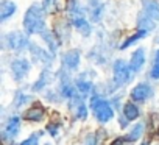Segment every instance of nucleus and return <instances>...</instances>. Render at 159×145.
Instances as JSON below:
<instances>
[{"label": "nucleus", "instance_id": "f257e3e1", "mask_svg": "<svg viewBox=\"0 0 159 145\" xmlns=\"http://www.w3.org/2000/svg\"><path fill=\"white\" fill-rule=\"evenodd\" d=\"M24 27L30 34H38L45 31V14L44 10L38 5H33L27 10L24 17Z\"/></svg>", "mask_w": 159, "mask_h": 145}, {"label": "nucleus", "instance_id": "f03ea898", "mask_svg": "<svg viewBox=\"0 0 159 145\" xmlns=\"http://www.w3.org/2000/svg\"><path fill=\"white\" fill-rule=\"evenodd\" d=\"M67 13L70 16V20L73 24V27L76 30H80L83 34H89L91 33V28H89V24L83 14V10L80 8L76 0H67Z\"/></svg>", "mask_w": 159, "mask_h": 145}, {"label": "nucleus", "instance_id": "7ed1b4c3", "mask_svg": "<svg viewBox=\"0 0 159 145\" xmlns=\"http://www.w3.org/2000/svg\"><path fill=\"white\" fill-rule=\"evenodd\" d=\"M92 108H94L95 117L100 122H108L114 116V109L109 106V103L105 102V100H102V98H98V97H94L92 98Z\"/></svg>", "mask_w": 159, "mask_h": 145}, {"label": "nucleus", "instance_id": "20e7f679", "mask_svg": "<svg viewBox=\"0 0 159 145\" xmlns=\"http://www.w3.org/2000/svg\"><path fill=\"white\" fill-rule=\"evenodd\" d=\"M129 70H131V67H129L125 61L117 59V61L114 62V81H116L117 86L126 84V83L131 80Z\"/></svg>", "mask_w": 159, "mask_h": 145}, {"label": "nucleus", "instance_id": "39448f33", "mask_svg": "<svg viewBox=\"0 0 159 145\" xmlns=\"http://www.w3.org/2000/svg\"><path fill=\"white\" fill-rule=\"evenodd\" d=\"M7 44L11 50L14 52H22L27 45H28V39L24 33L20 31H14V33H10L7 36Z\"/></svg>", "mask_w": 159, "mask_h": 145}, {"label": "nucleus", "instance_id": "423d86ee", "mask_svg": "<svg viewBox=\"0 0 159 145\" xmlns=\"http://www.w3.org/2000/svg\"><path fill=\"white\" fill-rule=\"evenodd\" d=\"M11 70H13V75L17 81H20L30 70V62L27 59H16L11 64Z\"/></svg>", "mask_w": 159, "mask_h": 145}, {"label": "nucleus", "instance_id": "0eeeda50", "mask_svg": "<svg viewBox=\"0 0 159 145\" xmlns=\"http://www.w3.org/2000/svg\"><path fill=\"white\" fill-rule=\"evenodd\" d=\"M17 131H19V119L17 117H11L7 122L5 128H3V133H2L3 140H11L17 134Z\"/></svg>", "mask_w": 159, "mask_h": 145}, {"label": "nucleus", "instance_id": "6e6552de", "mask_svg": "<svg viewBox=\"0 0 159 145\" xmlns=\"http://www.w3.org/2000/svg\"><path fill=\"white\" fill-rule=\"evenodd\" d=\"M150 95H151V89L147 84H137L131 91V98L134 102H145Z\"/></svg>", "mask_w": 159, "mask_h": 145}, {"label": "nucleus", "instance_id": "1a4fd4ad", "mask_svg": "<svg viewBox=\"0 0 159 145\" xmlns=\"http://www.w3.org/2000/svg\"><path fill=\"white\" fill-rule=\"evenodd\" d=\"M143 10L148 17L153 20H159V3L154 0H143Z\"/></svg>", "mask_w": 159, "mask_h": 145}, {"label": "nucleus", "instance_id": "9d476101", "mask_svg": "<svg viewBox=\"0 0 159 145\" xmlns=\"http://www.w3.org/2000/svg\"><path fill=\"white\" fill-rule=\"evenodd\" d=\"M143 62H145V53H143L142 48H139L137 52L133 53V56H131V62H129V67H131L133 72H139V70L142 69Z\"/></svg>", "mask_w": 159, "mask_h": 145}, {"label": "nucleus", "instance_id": "9b49d317", "mask_svg": "<svg viewBox=\"0 0 159 145\" xmlns=\"http://www.w3.org/2000/svg\"><path fill=\"white\" fill-rule=\"evenodd\" d=\"M16 11V5L14 2H10V0H3L0 3V20H7L8 17H11Z\"/></svg>", "mask_w": 159, "mask_h": 145}, {"label": "nucleus", "instance_id": "f8f14e48", "mask_svg": "<svg viewBox=\"0 0 159 145\" xmlns=\"http://www.w3.org/2000/svg\"><path fill=\"white\" fill-rule=\"evenodd\" d=\"M64 64L70 69V70H75L80 64V53L76 50H70L64 55Z\"/></svg>", "mask_w": 159, "mask_h": 145}, {"label": "nucleus", "instance_id": "ddd939ff", "mask_svg": "<svg viewBox=\"0 0 159 145\" xmlns=\"http://www.w3.org/2000/svg\"><path fill=\"white\" fill-rule=\"evenodd\" d=\"M30 48H31V53H33V56H34V59H39V61H42V62H50L52 59H53V53H50V52H44L42 48H39L38 45H30Z\"/></svg>", "mask_w": 159, "mask_h": 145}, {"label": "nucleus", "instance_id": "4468645a", "mask_svg": "<svg viewBox=\"0 0 159 145\" xmlns=\"http://www.w3.org/2000/svg\"><path fill=\"white\" fill-rule=\"evenodd\" d=\"M42 38H44V41L47 42V45L50 47V52L55 55L56 50H58V47H59V44H61V41H58L56 36H55L53 33H50V31H44V33H42Z\"/></svg>", "mask_w": 159, "mask_h": 145}, {"label": "nucleus", "instance_id": "2eb2a0df", "mask_svg": "<svg viewBox=\"0 0 159 145\" xmlns=\"http://www.w3.org/2000/svg\"><path fill=\"white\" fill-rule=\"evenodd\" d=\"M44 114L45 112H44V109L41 106H34V108H31V109H28L25 112V119L31 120V122H39V120L44 119Z\"/></svg>", "mask_w": 159, "mask_h": 145}, {"label": "nucleus", "instance_id": "dca6fc26", "mask_svg": "<svg viewBox=\"0 0 159 145\" xmlns=\"http://www.w3.org/2000/svg\"><path fill=\"white\" fill-rule=\"evenodd\" d=\"M123 112H125V117H126L128 120H134V119L139 117V109H137V106H134L133 103H126L125 108H123Z\"/></svg>", "mask_w": 159, "mask_h": 145}, {"label": "nucleus", "instance_id": "f3484780", "mask_svg": "<svg viewBox=\"0 0 159 145\" xmlns=\"http://www.w3.org/2000/svg\"><path fill=\"white\" fill-rule=\"evenodd\" d=\"M137 24H139V27H140L142 30H147V31L154 28V20H153L151 17H148L147 14H142V16L139 17Z\"/></svg>", "mask_w": 159, "mask_h": 145}, {"label": "nucleus", "instance_id": "a211bd4d", "mask_svg": "<svg viewBox=\"0 0 159 145\" xmlns=\"http://www.w3.org/2000/svg\"><path fill=\"white\" fill-rule=\"evenodd\" d=\"M50 72L48 70H44L42 72V75H41V78H39V81H36L34 84H33V91H41L47 83H48V80H50Z\"/></svg>", "mask_w": 159, "mask_h": 145}, {"label": "nucleus", "instance_id": "6ab92c4d", "mask_svg": "<svg viewBox=\"0 0 159 145\" xmlns=\"http://www.w3.org/2000/svg\"><path fill=\"white\" fill-rule=\"evenodd\" d=\"M145 34H147V30H139V31H137L136 34H133V36H131L128 41H125V42L120 45V48H126V47H129L131 44H134L136 41H139L140 38H143Z\"/></svg>", "mask_w": 159, "mask_h": 145}, {"label": "nucleus", "instance_id": "aec40b11", "mask_svg": "<svg viewBox=\"0 0 159 145\" xmlns=\"http://www.w3.org/2000/svg\"><path fill=\"white\" fill-rule=\"evenodd\" d=\"M42 5H44V11L47 14H55L58 11V2L56 0H44Z\"/></svg>", "mask_w": 159, "mask_h": 145}, {"label": "nucleus", "instance_id": "412c9836", "mask_svg": "<svg viewBox=\"0 0 159 145\" xmlns=\"http://www.w3.org/2000/svg\"><path fill=\"white\" fill-rule=\"evenodd\" d=\"M142 133H143V125H142V123H137V125H136V126L133 128V131L129 133L128 139L134 142V140H137V139H139V137L142 136Z\"/></svg>", "mask_w": 159, "mask_h": 145}, {"label": "nucleus", "instance_id": "4be33fe9", "mask_svg": "<svg viewBox=\"0 0 159 145\" xmlns=\"http://www.w3.org/2000/svg\"><path fill=\"white\" fill-rule=\"evenodd\" d=\"M91 88H92L91 83H86V81H78V83H76V89L81 92L83 95L89 94V92H91Z\"/></svg>", "mask_w": 159, "mask_h": 145}, {"label": "nucleus", "instance_id": "5701e85b", "mask_svg": "<svg viewBox=\"0 0 159 145\" xmlns=\"http://www.w3.org/2000/svg\"><path fill=\"white\" fill-rule=\"evenodd\" d=\"M151 78H154V80L159 78V52H156V56H154V66L151 69Z\"/></svg>", "mask_w": 159, "mask_h": 145}, {"label": "nucleus", "instance_id": "b1692460", "mask_svg": "<svg viewBox=\"0 0 159 145\" xmlns=\"http://www.w3.org/2000/svg\"><path fill=\"white\" fill-rule=\"evenodd\" d=\"M39 136H41V134H33V136H30L28 139H25L20 145H38V143H39Z\"/></svg>", "mask_w": 159, "mask_h": 145}, {"label": "nucleus", "instance_id": "393cba45", "mask_svg": "<svg viewBox=\"0 0 159 145\" xmlns=\"http://www.w3.org/2000/svg\"><path fill=\"white\" fill-rule=\"evenodd\" d=\"M76 117H78V119H86V117H88V108H86L83 103H80V106H78Z\"/></svg>", "mask_w": 159, "mask_h": 145}, {"label": "nucleus", "instance_id": "a878e982", "mask_svg": "<svg viewBox=\"0 0 159 145\" xmlns=\"http://www.w3.org/2000/svg\"><path fill=\"white\" fill-rule=\"evenodd\" d=\"M112 145H133V140H129L128 137L126 139L125 137H119V139H116L112 142Z\"/></svg>", "mask_w": 159, "mask_h": 145}, {"label": "nucleus", "instance_id": "bb28decb", "mask_svg": "<svg viewBox=\"0 0 159 145\" xmlns=\"http://www.w3.org/2000/svg\"><path fill=\"white\" fill-rule=\"evenodd\" d=\"M25 100H28V97H27V95L17 94V97H16V106H20V105H24V102H25Z\"/></svg>", "mask_w": 159, "mask_h": 145}, {"label": "nucleus", "instance_id": "cd10ccee", "mask_svg": "<svg viewBox=\"0 0 159 145\" xmlns=\"http://www.w3.org/2000/svg\"><path fill=\"white\" fill-rule=\"evenodd\" d=\"M47 128H48V131H50L53 136H56V133H58V125H56V123H48Z\"/></svg>", "mask_w": 159, "mask_h": 145}, {"label": "nucleus", "instance_id": "c85d7f7f", "mask_svg": "<svg viewBox=\"0 0 159 145\" xmlns=\"http://www.w3.org/2000/svg\"><path fill=\"white\" fill-rule=\"evenodd\" d=\"M142 145H147V143H142Z\"/></svg>", "mask_w": 159, "mask_h": 145}]
</instances>
